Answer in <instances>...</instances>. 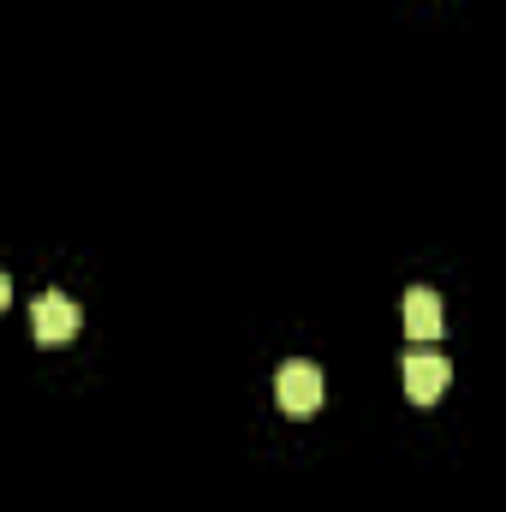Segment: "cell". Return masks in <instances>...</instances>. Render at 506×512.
I'll list each match as a JSON object with an SVG mask.
<instances>
[{
    "label": "cell",
    "instance_id": "1",
    "mask_svg": "<svg viewBox=\"0 0 506 512\" xmlns=\"http://www.w3.org/2000/svg\"><path fill=\"white\" fill-rule=\"evenodd\" d=\"M322 393H328V382H322V370H316V364H304V358L280 364V376H274V399H280L292 417H310V411L322 405Z\"/></svg>",
    "mask_w": 506,
    "mask_h": 512
},
{
    "label": "cell",
    "instance_id": "2",
    "mask_svg": "<svg viewBox=\"0 0 506 512\" xmlns=\"http://www.w3.org/2000/svg\"><path fill=\"white\" fill-rule=\"evenodd\" d=\"M30 328H36L42 346H60V340L78 334V304H72L66 292H42V298L30 304Z\"/></svg>",
    "mask_w": 506,
    "mask_h": 512
},
{
    "label": "cell",
    "instance_id": "3",
    "mask_svg": "<svg viewBox=\"0 0 506 512\" xmlns=\"http://www.w3.org/2000/svg\"><path fill=\"white\" fill-rule=\"evenodd\" d=\"M447 382H453V364L441 352H405V393L417 405H435L447 393Z\"/></svg>",
    "mask_w": 506,
    "mask_h": 512
},
{
    "label": "cell",
    "instance_id": "4",
    "mask_svg": "<svg viewBox=\"0 0 506 512\" xmlns=\"http://www.w3.org/2000/svg\"><path fill=\"white\" fill-rule=\"evenodd\" d=\"M441 328H447L441 298H435L429 286H411V292H405V334H411V340H441Z\"/></svg>",
    "mask_w": 506,
    "mask_h": 512
},
{
    "label": "cell",
    "instance_id": "5",
    "mask_svg": "<svg viewBox=\"0 0 506 512\" xmlns=\"http://www.w3.org/2000/svg\"><path fill=\"white\" fill-rule=\"evenodd\" d=\"M6 298H12V280H6V274H0V310H6Z\"/></svg>",
    "mask_w": 506,
    "mask_h": 512
}]
</instances>
